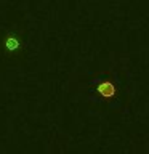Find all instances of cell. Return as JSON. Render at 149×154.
I'll list each match as a JSON object with an SVG mask.
<instances>
[{
  "label": "cell",
  "mask_w": 149,
  "mask_h": 154,
  "mask_svg": "<svg viewBox=\"0 0 149 154\" xmlns=\"http://www.w3.org/2000/svg\"><path fill=\"white\" fill-rule=\"evenodd\" d=\"M95 93L98 98L108 101L112 108L122 106V87L120 82L115 75H104L99 80H96V87H95Z\"/></svg>",
  "instance_id": "1"
},
{
  "label": "cell",
  "mask_w": 149,
  "mask_h": 154,
  "mask_svg": "<svg viewBox=\"0 0 149 154\" xmlns=\"http://www.w3.org/2000/svg\"><path fill=\"white\" fill-rule=\"evenodd\" d=\"M16 47H18V42L14 40V38H10V40H7V48H8V50H14Z\"/></svg>",
  "instance_id": "2"
}]
</instances>
